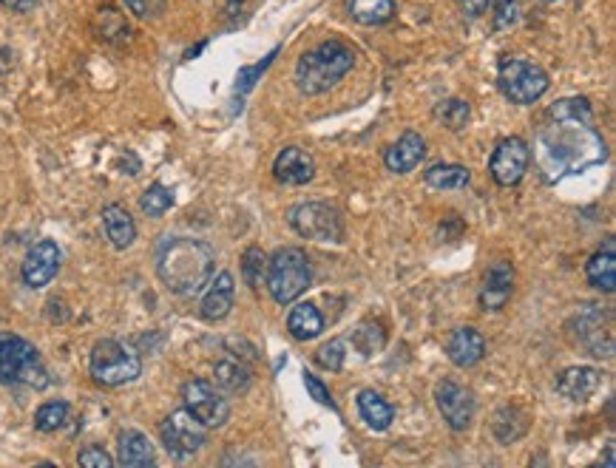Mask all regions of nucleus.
<instances>
[{"label":"nucleus","instance_id":"obj_1","mask_svg":"<svg viewBox=\"0 0 616 468\" xmlns=\"http://www.w3.org/2000/svg\"><path fill=\"white\" fill-rule=\"evenodd\" d=\"M534 156L548 179L582 174L605 159V142L594 128L591 103L585 97H565L551 105L548 122L534 145Z\"/></svg>","mask_w":616,"mask_h":468},{"label":"nucleus","instance_id":"obj_2","mask_svg":"<svg viewBox=\"0 0 616 468\" xmlns=\"http://www.w3.org/2000/svg\"><path fill=\"white\" fill-rule=\"evenodd\" d=\"M216 270V253L202 239H165L157 250V276L159 281L182 298L199 295Z\"/></svg>","mask_w":616,"mask_h":468},{"label":"nucleus","instance_id":"obj_3","mask_svg":"<svg viewBox=\"0 0 616 468\" xmlns=\"http://www.w3.org/2000/svg\"><path fill=\"white\" fill-rule=\"evenodd\" d=\"M355 66V52L341 40H324L316 49L301 54L296 63V88L307 97L324 94L338 86Z\"/></svg>","mask_w":616,"mask_h":468},{"label":"nucleus","instance_id":"obj_4","mask_svg":"<svg viewBox=\"0 0 616 468\" xmlns=\"http://www.w3.org/2000/svg\"><path fill=\"white\" fill-rule=\"evenodd\" d=\"M49 381V369L40 361L35 344H29L15 332H0V383L46 389Z\"/></svg>","mask_w":616,"mask_h":468},{"label":"nucleus","instance_id":"obj_5","mask_svg":"<svg viewBox=\"0 0 616 468\" xmlns=\"http://www.w3.org/2000/svg\"><path fill=\"white\" fill-rule=\"evenodd\" d=\"M264 281H267V290L273 295L276 304H293L313 281V267H310V259L301 247H282L276 250L270 259H267V273H264Z\"/></svg>","mask_w":616,"mask_h":468},{"label":"nucleus","instance_id":"obj_6","mask_svg":"<svg viewBox=\"0 0 616 468\" xmlns=\"http://www.w3.org/2000/svg\"><path fill=\"white\" fill-rule=\"evenodd\" d=\"M88 372H91V378L100 383V386L114 389V386H125V383L140 378L142 358L137 349L128 347L123 341L103 338V341H97L94 349H91Z\"/></svg>","mask_w":616,"mask_h":468},{"label":"nucleus","instance_id":"obj_7","mask_svg":"<svg viewBox=\"0 0 616 468\" xmlns=\"http://www.w3.org/2000/svg\"><path fill=\"white\" fill-rule=\"evenodd\" d=\"M497 86L503 91V97L514 105H531L546 94L551 80L537 63H528L520 57H506L497 71Z\"/></svg>","mask_w":616,"mask_h":468},{"label":"nucleus","instance_id":"obj_8","mask_svg":"<svg viewBox=\"0 0 616 468\" xmlns=\"http://www.w3.org/2000/svg\"><path fill=\"white\" fill-rule=\"evenodd\" d=\"M290 227L301 239L318 244H338L344 239V222L341 213L327 202H301L287 213Z\"/></svg>","mask_w":616,"mask_h":468},{"label":"nucleus","instance_id":"obj_9","mask_svg":"<svg viewBox=\"0 0 616 468\" xmlns=\"http://www.w3.org/2000/svg\"><path fill=\"white\" fill-rule=\"evenodd\" d=\"M159 437H162V446H165V451H168L171 457L185 460V457H194L196 451L205 446L208 426H202L188 409H176V412H171V415L162 420Z\"/></svg>","mask_w":616,"mask_h":468},{"label":"nucleus","instance_id":"obj_10","mask_svg":"<svg viewBox=\"0 0 616 468\" xmlns=\"http://www.w3.org/2000/svg\"><path fill=\"white\" fill-rule=\"evenodd\" d=\"M182 403L208 429H219L228 423L230 403L225 400V392H219L213 383L202 381V378H191L182 386Z\"/></svg>","mask_w":616,"mask_h":468},{"label":"nucleus","instance_id":"obj_11","mask_svg":"<svg viewBox=\"0 0 616 468\" xmlns=\"http://www.w3.org/2000/svg\"><path fill=\"white\" fill-rule=\"evenodd\" d=\"M531 162V148L523 137H506L497 142L492 159H489V174L500 188H514L526 176Z\"/></svg>","mask_w":616,"mask_h":468},{"label":"nucleus","instance_id":"obj_12","mask_svg":"<svg viewBox=\"0 0 616 468\" xmlns=\"http://www.w3.org/2000/svg\"><path fill=\"white\" fill-rule=\"evenodd\" d=\"M580 344L594 358H614V312L611 307H585L577 315Z\"/></svg>","mask_w":616,"mask_h":468},{"label":"nucleus","instance_id":"obj_13","mask_svg":"<svg viewBox=\"0 0 616 468\" xmlns=\"http://www.w3.org/2000/svg\"><path fill=\"white\" fill-rule=\"evenodd\" d=\"M435 403H438V412L443 415V420L449 423V429L463 432V429L472 426L477 412V400L472 389L460 386L452 378H443L435 386Z\"/></svg>","mask_w":616,"mask_h":468},{"label":"nucleus","instance_id":"obj_14","mask_svg":"<svg viewBox=\"0 0 616 468\" xmlns=\"http://www.w3.org/2000/svg\"><path fill=\"white\" fill-rule=\"evenodd\" d=\"M60 261L63 253L52 239H43V242L32 244V250L26 253V259L20 264V278L26 287L32 290H43L46 284H52L54 276L60 273Z\"/></svg>","mask_w":616,"mask_h":468},{"label":"nucleus","instance_id":"obj_15","mask_svg":"<svg viewBox=\"0 0 616 468\" xmlns=\"http://www.w3.org/2000/svg\"><path fill=\"white\" fill-rule=\"evenodd\" d=\"M426 156V139L418 131H404L398 142H392L384 151V165L392 174H409L421 165Z\"/></svg>","mask_w":616,"mask_h":468},{"label":"nucleus","instance_id":"obj_16","mask_svg":"<svg viewBox=\"0 0 616 468\" xmlns=\"http://www.w3.org/2000/svg\"><path fill=\"white\" fill-rule=\"evenodd\" d=\"M511 293H514V267H511L509 261H497V264H492V270L486 273V281H483L480 310H503L509 304Z\"/></svg>","mask_w":616,"mask_h":468},{"label":"nucleus","instance_id":"obj_17","mask_svg":"<svg viewBox=\"0 0 616 468\" xmlns=\"http://www.w3.org/2000/svg\"><path fill=\"white\" fill-rule=\"evenodd\" d=\"M599 386H602V372L594 366H571L557 378V392L571 403H585L588 398H594Z\"/></svg>","mask_w":616,"mask_h":468},{"label":"nucleus","instance_id":"obj_18","mask_svg":"<svg viewBox=\"0 0 616 468\" xmlns=\"http://www.w3.org/2000/svg\"><path fill=\"white\" fill-rule=\"evenodd\" d=\"M273 174L284 185H307L316 176V159L307 154L304 148H284L282 154L273 162Z\"/></svg>","mask_w":616,"mask_h":468},{"label":"nucleus","instance_id":"obj_19","mask_svg":"<svg viewBox=\"0 0 616 468\" xmlns=\"http://www.w3.org/2000/svg\"><path fill=\"white\" fill-rule=\"evenodd\" d=\"M446 355L449 361L460 369H469V366H477L486 355V338L475 330V327H460L449 335L446 341Z\"/></svg>","mask_w":616,"mask_h":468},{"label":"nucleus","instance_id":"obj_20","mask_svg":"<svg viewBox=\"0 0 616 468\" xmlns=\"http://www.w3.org/2000/svg\"><path fill=\"white\" fill-rule=\"evenodd\" d=\"M233 295H236V284L230 273H219L216 278L208 281V290L202 295V304H199V315L205 321H222L228 318V312L233 310Z\"/></svg>","mask_w":616,"mask_h":468},{"label":"nucleus","instance_id":"obj_21","mask_svg":"<svg viewBox=\"0 0 616 468\" xmlns=\"http://www.w3.org/2000/svg\"><path fill=\"white\" fill-rule=\"evenodd\" d=\"M585 276L588 284L599 290V293H614L616 290V242H608L599 247L597 253L585 264Z\"/></svg>","mask_w":616,"mask_h":468},{"label":"nucleus","instance_id":"obj_22","mask_svg":"<svg viewBox=\"0 0 616 468\" xmlns=\"http://www.w3.org/2000/svg\"><path fill=\"white\" fill-rule=\"evenodd\" d=\"M117 460L125 468H148L154 466V446L151 440L137 429H125L117 437Z\"/></svg>","mask_w":616,"mask_h":468},{"label":"nucleus","instance_id":"obj_23","mask_svg":"<svg viewBox=\"0 0 616 468\" xmlns=\"http://www.w3.org/2000/svg\"><path fill=\"white\" fill-rule=\"evenodd\" d=\"M103 227H106L108 242L114 244L117 250L131 247L134 239H137L134 216H131L123 205H106V208H103Z\"/></svg>","mask_w":616,"mask_h":468},{"label":"nucleus","instance_id":"obj_24","mask_svg":"<svg viewBox=\"0 0 616 468\" xmlns=\"http://www.w3.org/2000/svg\"><path fill=\"white\" fill-rule=\"evenodd\" d=\"M358 412H361V420L370 426L372 432H387L392 420H395V409L389 406V400H384L372 389L358 392Z\"/></svg>","mask_w":616,"mask_h":468},{"label":"nucleus","instance_id":"obj_25","mask_svg":"<svg viewBox=\"0 0 616 468\" xmlns=\"http://www.w3.org/2000/svg\"><path fill=\"white\" fill-rule=\"evenodd\" d=\"M213 381H216L219 392L245 395L247 389H250V383H253V375H250V369L242 361L228 358V361H219V364L213 366Z\"/></svg>","mask_w":616,"mask_h":468},{"label":"nucleus","instance_id":"obj_26","mask_svg":"<svg viewBox=\"0 0 616 468\" xmlns=\"http://www.w3.org/2000/svg\"><path fill=\"white\" fill-rule=\"evenodd\" d=\"M287 330L296 341H313L324 330V318L316 310V304H296L287 315Z\"/></svg>","mask_w":616,"mask_h":468},{"label":"nucleus","instance_id":"obj_27","mask_svg":"<svg viewBox=\"0 0 616 468\" xmlns=\"http://www.w3.org/2000/svg\"><path fill=\"white\" fill-rule=\"evenodd\" d=\"M347 12L361 26H384L395 18V0H347Z\"/></svg>","mask_w":616,"mask_h":468},{"label":"nucleus","instance_id":"obj_28","mask_svg":"<svg viewBox=\"0 0 616 468\" xmlns=\"http://www.w3.org/2000/svg\"><path fill=\"white\" fill-rule=\"evenodd\" d=\"M469 179H472V174L463 165H432L423 174V182L435 191H458V188L469 185Z\"/></svg>","mask_w":616,"mask_h":468},{"label":"nucleus","instance_id":"obj_29","mask_svg":"<svg viewBox=\"0 0 616 468\" xmlns=\"http://www.w3.org/2000/svg\"><path fill=\"white\" fill-rule=\"evenodd\" d=\"M384 344H387V332L375 321H364L358 330L352 332V347L358 349L364 358H372L375 352H381Z\"/></svg>","mask_w":616,"mask_h":468},{"label":"nucleus","instance_id":"obj_30","mask_svg":"<svg viewBox=\"0 0 616 468\" xmlns=\"http://www.w3.org/2000/svg\"><path fill=\"white\" fill-rule=\"evenodd\" d=\"M69 412L71 409L66 400H49V403H43V406L35 412V429L43 434L57 432V429H63V426H66Z\"/></svg>","mask_w":616,"mask_h":468},{"label":"nucleus","instance_id":"obj_31","mask_svg":"<svg viewBox=\"0 0 616 468\" xmlns=\"http://www.w3.org/2000/svg\"><path fill=\"white\" fill-rule=\"evenodd\" d=\"M140 208L142 213H148V216L157 219V216H162V213H168V210L174 208V191L165 188V185H159V182H154L148 191L142 193Z\"/></svg>","mask_w":616,"mask_h":468},{"label":"nucleus","instance_id":"obj_32","mask_svg":"<svg viewBox=\"0 0 616 468\" xmlns=\"http://www.w3.org/2000/svg\"><path fill=\"white\" fill-rule=\"evenodd\" d=\"M267 273V256L262 253V247H247L242 256V278L250 290L262 287V278Z\"/></svg>","mask_w":616,"mask_h":468},{"label":"nucleus","instance_id":"obj_33","mask_svg":"<svg viewBox=\"0 0 616 468\" xmlns=\"http://www.w3.org/2000/svg\"><path fill=\"white\" fill-rule=\"evenodd\" d=\"M438 120L449 128V131H460V128H466V122H469V117H472V111H469V103H463V100H446V103L438 105Z\"/></svg>","mask_w":616,"mask_h":468},{"label":"nucleus","instance_id":"obj_34","mask_svg":"<svg viewBox=\"0 0 616 468\" xmlns=\"http://www.w3.org/2000/svg\"><path fill=\"white\" fill-rule=\"evenodd\" d=\"M520 20V0H494V29H511Z\"/></svg>","mask_w":616,"mask_h":468},{"label":"nucleus","instance_id":"obj_35","mask_svg":"<svg viewBox=\"0 0 616 468\" xmlns=\"http://www.w3.org/2000/svg\"><path fill=\"white\" fill-rule=\"evenodd\" d=\"M347 349H344V341H330V344H324V347L316 352V361L318 366H324V369H330V372H338L341 366H344V355Z\"/></svg>","mask_w":616,"mask_h":468},{"label":"nucleus","instance_id":"obj_36","mask_svg":"<svg viewBox=\"0 0 616 468\" xmlns=\"http://www.w3.org/2000/svg\"><path fill=\"white\" fill-rule=\"evenodd\" d=\"M77 463L83 468H111L114 466V457L103 446H86L77 454Z\"/></svg>","mask_w":616,"mask_h":468},{"label":"nucleus","instance_id":"obj_37","mask_svg":"<svg viewBox=\"0 0 616 468\" xmlns=\"http://www.w3.org/2000/svg\"><path fill=\"white\" fill-rule=\"evenodd\" d=\"M273 57H276V52L267 54L262 63H256V66H250V69L239 71V77H236V94H247V91L253 88V83H256V77H259V74L270 66V60H273Z\"/></svg>","mask_w":616,"mask_h":468},{"label":"nucleus","instance_id":"obj_38","mask_svg":"<svg viewBox=\"0 0 616 468\" xmlns=\"http://www.w3.org/2000/svg\"><path fill=\"white\" fill-rule=\"evenodd\" d=\"M304 386H307V392H310V395H313V400H318L321 406H335L333 395H330V389H327L324 383L318 381L316 375L304 372Z\"/></svg>","mask_w":616,"mask_h":468},{"label":"nucleus","instance_id":"obj_39","mask_svg":"<svg viewBox=\"0 0 616 468\" xmlns=\"http://www.w3.org/2000/svg\"><path fill=\"white\" fill-rule=\"evenodd\" d=\"M460 9H463L469 18H480V15H486L489 0H460Z\"/></svg>","mask_w":616,"mask_h":468},{"label":"nucleus","instance_id":"obj_40","mask_svg":"<svg viewBox=\"0 0 616 468\" xmlns=\"http://www.w3.org/2000/svg\"><path fill=\"white\" fill-rule=\"evenodd\" d=\"M6 9H12V12H20V15H26V12H32L37 6V0H0Z\"/></svg>","mask_w":616,"mask_h":468},{"label":"nucleus","instance_id":"obj_41","mask_svg":"<svg viewBox=\"0 0 616 468\" xmlns=\"http://www.w3.org/2000/svg\"><path fill=\"white\" fill-rule=\"evenodd\" d=\"M125 3H128V9H131V12H134L137 18H142V15H145V0H125Z\"/></svg>","mask_w":616,"mask_h":468},{"label":"nucleus","instance_id":"obj_42","mask_svg":"<svg viewBox=\"0 0 616 468\" xmlns=\"http://www.w3.org/2000/svg\"><path fill=\"white\" fill-rule=\"evenodd\" d=\"M605 466H614V446H608L605 451Z\"/></svg>","mask_w":616,"mask_h":468},{"label":"nucleus","instance_id":"obj_43","mask_svg":"<svg viewBox=\"0 0 616 468\" xmlns=\"http://www.w3.org/2000/svg\"><path fill=\"white\" fill-rule=\"evenodd\" d=\"M245 0H230V6H242Z\"/></svg>","mask_w":616,"mask_h":468},{"label":"nucleus","instance_id":"obj_44","mask_svg":"<svg viewBox=\"0 0 616 468\" xmlns=\"http://www.w3.org/2000/svg\"><path fill=\"white\" fill-rule=\"evenodd\" d=\"M546 3H554V0H546Z\"/></svg>","mask_w":616,"mask_h":468}]
</instances>
